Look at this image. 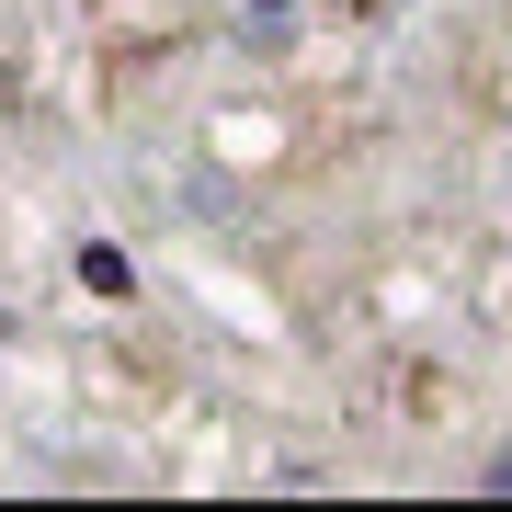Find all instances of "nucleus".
I'll list each match as a JSON object with an SVG mask.
<instances>
[{
    "mask_svg": "<svg viewBox=\"0 0 512 512\" xmlns=\"http://www.w3.org/2000/svg\"><path fill=\"white\" fill-rule=\"evenodd\" d=\"M80 285H92V296H126V285H137V262L114 251V239H92V251H80Z\"/></svg>",
    "mask_w": 512,
    "mask_h": 512,
    "instance_id": "1",
    "label": "nucleus"
}]
</instances>
